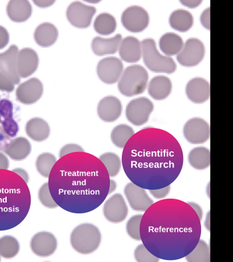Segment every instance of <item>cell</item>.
<instances>
[{
  "instance_id": "cell-45",
  "label": "cell",
  "mask_w": 233,
  "mask_h": 262,
  "mask_svg": "<svg viewBox=\"0 0 233 262\" xmlns=\"http://www.w3.org/2000/svg\"><path fill=\"white\" fill-rule=\"evenodd\" d=\"M171 186H168L165 187V188L157 189H150L149 192L156 199H162V198H166L170 192Z\"/></svg>"
},
{
  "instance_id": "cell-5",
  "label": "cell",
  "mask_w": 233,
  "mask_h": 262,
  "mask_svg": "<svg viewBox=\"0 0 233 262\" xmlns=\"http://www.w3.org/2000/svg\"><path fill=\"white\" fill-rule=\"evenodd\" d=\"M102 234L98 227L85 223L76 227L70 236L72 248L81 254H90L100 247Z\"/></svg>"
},
{
  "instance_id": "cell-39",
  "label": "cell",
  "mask_w": 233,
  "mask_h": 262,
  "mask_svg": "<svg viewBox=\"0 0 233 262\" xmlns=\"http://www.w3.org/2000/svg\"><path fill=\"white\" fill-rule=\"evenodd\" d=\"M38 198L39 201L46 208L53 209L56 208L58 206L54 200L53 199L51 193H50L48 183L44 184L39 189Z\"/></svg>"
},
{
  "instance_id": "cell-40",
  "label": "cell",
  "mask_w": 233,
  "mask_h": 262,
  "mask_svg": "<svg viewBox=\"0 0 233 262\" xmlns=\"http://www.w3.org/2000/svg\"><path fill=\"white\" fill-rule=\"evenodd\" d=\"M135 260L138 262H158L159 258L151 254L144 244H140L134 252Z\"/></svg>"
},
{
  "instance_id": "cell-7",
  "label": "cell",
  "mask_w": 233,
  "mask_h": 262,
  "mask_svg": "<svg viewBox=\"0 0 233 262\" xmlns=\"http://www.w3.org/2000/svg\"><path fill=\"white\" fill-rule=\"evenodd\" d=\"M142 46L143 59L145 65L150 71L155 73H174L177 70L174 59L160 54L154 39H144L142 41Z\"/></svg>"
},
{
  "instance_id": "cell-13",
  "label": "cell",
  "mask_w": 233,
  "mask_h": 262,
  "mask_svg": "<svg viewBox=\"0 0 233 262\" xmlns=\"http://www.w3.org/2000/svg\"><path fill=\"white\" fill-rule=\"evenodd\" d=\"M124 72V64L115 57H108L100 61L97 67L99 78L107 84L118 82Z\"/></svg>"
},
{
  "instance_id": "cell-43",
  "label": "cell",
  "mask_w": 233,
  "mask_h": 262,
  "mask_svg": "<svg viewBox=\"0 0 233 262\" xmlns=\"http://www.w3.org/2000/svg\"><path fill=\"white\" fill-rule=\"evenodd\" d=\"M15 85L12 81L0 72V90L1 91L12 92L14 91Z\"/></svg>"
},
{
  "instance_id": "cell-1",
  "label": "cell",
  "mask_w": 233,
  "mask_h": 262,
  "mask_svg": "<svg viewBox=\"0 0 233 262\" xmlns=\"http://www.w3.org/2000/svg\"><path fill=\"white\" fill-rule=\"evenodd\" d=\"M183 153L174 136L147 127L134 134L124 147L122 164L132 183L147 190L170 186L183 166Z\"/></svg>"
},
{
  "instance_id": "cell-10",
  "label": "cell",
  "mask_w": 233,
  "mask_h": 262,
  "mask_svg": "<svg viewBox=\"0 0 233 262\" xmlns=\"http://www.w3.org/2000/svg\"><path fill=\"white\" fill-rule=\"evenodd\" d=\"M122 23L129 32L140 33L148 27L149 15L144 8L140 6H131L123 12Z\"/></svg>"
},
{
  "instance_id": "cell-21",
  "label": "cell",
  "mask_w": 233,
  "mask_h": 262,
  "mask_svg": "<svg viewBox=\"0 0 233 262\" xmlns=\"http://www.w3.org/2000/svg\"><path fill=\"white\" fill-rule=\"evenodd\" d=\"M210 83L204 78H193L187 85V96L193 103L200 104L206 102L210 98Z\"/></svg>"
},
{
  "instance_id": "cell-33",
  "label": "cell",
  "mask_w": 233,
  "mask_h": 262,
  "mask_svg": "<svg viewBox=\"0 0 233 262\" xmlns=\"http://www.w3.org/2000/svg\"><path fill=\"white\" fill-rule=\"evenodd\" d=\"M135 134L134 129L126 124H120L114 127L111 139L113 144L119 148H124L129 139Z\"/></svg>"
},
{
  "instance_id": "cell-11",
  "label": "cell",
  "mask_w": 233,
  "mask_h": 262,
  "mask_svg": "<svg viewBox=\"0 0 233 262\" xmlns=\"http://www.w3.org/2000/svg\"><path fill=\"white\" fill-rule=\"evenodd\" d=\"M183 135L190 144H204L210 138L209 124L202 118L191 119L184 125Z\"/></svg>"
},
{
  "instance_id": "cell-52",
  "label": "cell",
  "mask_w": 233,
  "mask_h": 262,
  "mask_svg": "<svg viewBox=\"0 0 233 262\" xmlns=\"http://www.w3.org/2000/svg\"><path fill=\"white\" fill-rule=\"evenodd\" d=\"M116 188V183L113 180H110L109 194L113 192Z\"/></svg>"
},
{
  "instance_id": "cell-6",
  "label": "cell",
  "mask_w": 233,
  "mask_h": 262,
  "mask_svg": "<svg viewBox=\"0 0 233 262\" xmlns=\"http://www.w3.org/2000/svg\"><path fill=\"white\" fill-rule=\"evenodd\" d=\"M148 81L149 74L146 68L140 65L129 66L119 80L118 89L125 96H137L146 91Z\"/></svg>"
},
{
  "instance_id": "cell-41",
  "label": "cell",
  "mask_w": 233,
  "mask_h": 262,
  "mask_svg": "<svg viewBox=\"0 0 233 262\" xmlns=\"http://www.w3.org/2000/svg\"><path fill=\"white\" fill-rule=\"evenodd\" d=\"M5 133L10 137H15L19 132V125L14 118L4 120L2 122Z\"/></svg>"
},
{
  "instance_id": "cell-38",
  "label": "cell",
  "mask_w": 233,
  "mask_h": 262,
  "mask_svg": "<svg viewBox=\"0 0 233 262\" xmlns=\"http://www.w3.org/2000/svg\"><path fill=\"white\" fill-rule=\"evenodd\" d=\"M143 215H135L128 220L126 224L127 234L135 241H141L140 224Z\"/></svg>"
},
{
  "instance_id": "cell-23",
  "label": "cell",
  "mask_w": 233,
  "mask_h": 262,
  "mask_svg": "<svg viewBox=\"0 0 233 262\" xmlns=\"http://www.w3.org/2000/svg\"><path fill=\"white\" fill-rule=\"evenodd\" d=\"M122 41V36L121 34L116 35L115 36L108 39L96 37L92 41V50L98 56L114 54L118 51Z\"/></svg>"
},
{
  "instance_id": "cell-14",
  "label": "cell",
  "mask_w": 233,
  "mask_h": 262,
  "mask_svg": "<svg viewBox=\"0 0 233 262\" xmlns=\"http://www.w3.org/2000/svg\"><path fill=\"white\" fill-rule=\"evenodd\" d=\"M103 211L105 219L109 222L118 224L127 219L128 207L123 195L115 193L105 202Z\"/></svg>"
},
{
  "instance_id": "cell-36",
  "label": "cell",
  "mask_w": 233,
  "mask_h": 262,
  "mask_svg": "<svg viewBox=\"0 0 233 262\" xmlns=\"http://www.w3.org/2000/svg\"><path fill=\"white\" fill-rule=\"evenodd\" d=\"M107 169L109 177H115L122 168V161L116 154L107 152L102 154L99 158Z\"/></svg>"
},
{
  "instance_id": "cell-25",
  "label": "cell",
  "mask_w": 233,
  "mask_h": 262,
  "mask_svg": "<svg viewBox=\"0 0 233 262\" xmlns=\"http://www.w3.org/2000/svg\"><path fill=\"white\" fill-rule=\"evenodd\" d=\"M172 83L170 79L164 76H158L151 79L149 83L148 92L155 100H164L171 93Z\"/></svg>"
},
{
  "instance_id": "cell-37",
  "label": "cell",
  "mask_w": 233,
  "mask_h": 262,
  "mask_svg": "<svg viewBox=\"0 0 233 262\" xmlns=\"http://www.w3.org/2000/svg\"><path fill=\"white\" fill-rule=\"evenodd\" d=\"M57 162L56 158L50 153H43L37 157L36 166L37 171L44 178H49L53 167Z\"/></svg>"
},
{
  "instance_id": "cell-32",
  "label": "cell",
  "mask_w": 233,
  "mask_h": 262,
  "mask_svg": "<svg viewBox=\"0 0 233 262\" xmlns=\"http://www.w3.org/2000/svg\"><path fill=\"white\" fill-rule=\"evenodd\" d=\"M94 26L98 34L102 36H108L115 32L116 21L113 15L103 13L96 17Z\"/></svg>"
},
{
  "instance_id": "cell-19",
  "label": "cell",
  "mask_w": 233,
  "mask_h": 262,
  "mask_svg": "<svg viewBox=\"0 0 233 262\" xmlns=\"http://www.w3.org/2000/svg\"><path fill=\"white\" fill-rule=\"evenodd\" d=\"M39 64L37 53L31 48H24L17 55V67L19 78H26L36 71Z\"/></svg>"
},
{
  "instance_id": "cell-34",
  "label": "cell",
  "mask_w": 233,
  "mask_h": 262,
  "mask_svg": "<svg viewBox=\"0 0 233 262\" xmlns=\"http://www.w3.org/2000/svg\"><path fill=\"white\" fill-rule=\"evenodd\" d=\"M19 244L15 237L6 235L0 238V256L6 259L13 258L19 252Z\"/></svg>"
},
{
  "instance_id": "cell-50",
  "label": "cell",
  "mask_w": 233,
  "mask_h": 262,
  "mask_svg": "<svg viewBox=\"0 0 233 262\" xmlns=\"http://www.w3.org/2000/svg\"><path fill=\"white\" fill-rule=\"evenodd\" d=\"M10 163L8 158L4 154L0 153V169H8Z\"/></svg>"
},
{
  "instance_id": "cell-31",
  "label": "cell",
  "mask_w": 233,
  "mask_h": 262,
  "mask_svg": "<svg viewBox=\"0 0 233 262\" xmlns=\"http://www.w3.org/2000/svg\"><path fill=\"white\" fill-rule=\"evenodd\" d=\"M188 160L191 166L195 169H207L211 164L210 150L205 147H195L189 154Z\"/></svg>"
},
{
  "instance_id": "cell-9",
  "label": "cell",
  "mask_w": 233,
  "mask_h": 262,
  "mask_svg": "<svg viewBox=\"0 0 233 262\" xmlns=\"http://www.w3.org/2000/svg\"><path fill=\"white\" fill-rule=\"evenodd\" d=\"M205 54L203 42L197 38H190L184 43L181 51L177 55V60L184 67L192 68L199 64Z\"/></svg>"
},
{
  "instance_id": "cell-22",
  "label": "cell",
  "mask_w": 233,
  "mask_h": 262,
  "mask_svg": "<svg viewBox=\"0 0 233 262\" xmlns=\"http://www.w3.org/2000/svg\"><path fill=\"white\" fill-rule=\"evenodd\" d=\"M118 51L123 61L137 63L142 58V41L135 37H126L122 39Z\"/></svg>"
},
{
  "instance_id": "cell-42",
  "label": "cell",
  "mask_w": 233,
  "mask_h": 262,
  "mask_svg": "<svg viewBox=\"0 0 233 262\" xmlns=\"http://www.w3.org/2000/svg\"><path fill=\"white\" fill-rule=\"evenodd\" d=\"M14 106L13 103L10 100L4 99L0 100V116L4 118V120L13 118L14 116Z\"/></svg>"
},
{
  "instance_id": "cell-51",
  "label": "cell",
  "mask_w": 233,
  "mask_h": 262,
  "mask_svg": "<svg viewBox=\"0 0 233 262\" xmlns=\"http://www.w3.org/2000/svg\"><path fill=\"white\" fill-rule=\"evenodd\" d=\"M181 3L186 7L195 8L202 3V1H181Z\"/></svg>"
},
{
  "instance_id": "cell-24",
  "label": "cell",
  "mask_w": 233,
  "mask_h": 262,
  "mask_svg": "<svg viewBox=\"0 0 233 262\" xmlns=\"http://www.w3.org/2000/svg\"><path fill=\"white\" fill-rule=\"evenodd\" d=\"M6 11L11 20L21 23L30 18L32 8L30 2L26 0H12L9 2Z\"/></svg>"
},
{
  "instance_id": "cell-16",
  "label": "cell",
  "mask_w": 233,
  "mask_h": 262,
  "mask_svg": "<svg viewBox=\"0 0 233 262\" xmlns=\"http://www.w3.org/2000/svg\"><path fill=\"white\" fill-rule=\"evenodd\" d=\"M43 92V87L41 81L37 78H31L17 87V100L24 104H33L41 98Z\"/></svg>"
},
{
  "instance_id": "cell-18",
  "label": "cell",
  "mask_w": 233,
  "mask_h": 262,
  "mask_svg": "<svg viewBox=\"0 0 233 262\" xmlns=\"http://www.w3.org/2000/svg\"><path fill=\"white\" fill-rule=\"evenodd\" d=\"M32 252L38 256H50L56 252L58 242L51 233L39 232L34 235L30 242Z\"/></svg>"
},
{
  "instance_id": "cell-3",
  "label": "cell",
  "mask_w": 233,
  "mask_h": 262,
  "mask_svg": "<svg viewBox=\"0 0 233 262\" xmlns=\"http://www.w3.org/2000/svg\"><path fill=\"white\" fill-rule=\"evenodd\" d=\"M48 178L53 199L68 212L95 210L109 195L110 177L107 169L98 158L85 151L59 158Z\"/></svg>"
},
{
  "instance_id": "cell-26",
  "label": "cell",
  "mask_w": 233,
  "mask_h": 262,
  "mask_svg": "<svg viewBox=\"0 0 233 262\" xmlns=\"http://www.w3.org/2000/svg\"><path fill=\"white\" fill-rule=\"evenodd\" d=\"M4 151L12 160L21 161L26 159L30 155L32 146L27 139L19 137L9 143Z\"/></svg>"
},
{
  "instance_id": "cell-2",
  "label": "cell",
  "mask_w": 233,
  "mask_h": 262,
  "mask_svg": "<svg viewBox=\"0 0 233 262\" xmlns=\"http://www.w3.org/2000/svg\"><path fill=\"white\" fill-rule=\"evenodd\" d=\"M201 220L182 200L165 199L153 203L140 224L143 244L155 256L167 261L185 257L201 236Z\"/></svg>"
},
{
  "instance_id": "cell-48",
  "label": "cell",
  "mask_w": 233,
  "mask_h": 262,
  "mask_svg": "<svg viewBox=\"0 0 233 262\" xmlns=\"http://www.w3.org/2000/svg\"><path fill=\"white\" fill-rule=\"evenodd\" d=\"M188 204L195 210L198 216H199V219L201 220L202 219H203V210H202L201 207L200 206L199 204L193 202H188Z\"/></svg>"
},
{
  "instance_id": "cell-46",
  "label": "cell",
  "mask_w": 233,
  "mask_h": 262,
  "mask_svg": "<svg viewBox=\"0 0 233 262\" xmlns=\"http://www.w3.org/2000/svg\"><path fill=\"white\" fill-rule=\"evenodd\" d=\"M10 41V35L8 30L0 26V50L3 49L8 45Z\"/></svg>"
},
{
  "instance_id": "cell-30",
  "label": "cell",
  "mask_w": 233,
  "mask_h": 262,
  "mask_svg": "<svg viewBox=\"0 0 233 262\" xmlns=\"http://www.w3.org/2000/svg\"><path fill=\"white\" fill-rule=\"evenodd\" d=\"M194 18L189 11L179 9L174 11L169 17V24L173 30L186 32L193 27Z\"/></svg>"
},
{
  "instance_id": "cell-17",
  "label": "cell",
  "mask_w": 233,
  "mask_h": 262,
  "mask_svg": "<svg viewBox=\"0 0 233 262\" xmlns=\"http://www.w3.org/2000/svg\"><path fill=\"white\" fill-rule=\"evenodd\" d=\"M18 52V48L12 45L7 51L0 54V72L12 81L14 85L18 84L20 81L17 67Z\"/></svg>"
},
{
  "instance_id": "cell-28",
  "label": "cell",
  "mask_w": 233,
  "mask_h": 262,
  "mask_svg": "<svg viewBox=\"0 0 233 262\" xmlns=\"http://www.w3.org/2000/svg\"><path fill=\"white\" fill-rule=\"evenodd\" d=\"M26 131L28 136L36 142H43L47 140L50 134V127L43 119H31L26 124Z\"/></svg>"
},
{
  "instance_id": "cell-35",
  "label": "cell",
  "mask_w": 233,
  "mask_h": 262,
  "mask_svg": "<svg viewBox=\"0 0 233 262\" xmlns=\"http://www.w3.org/2000/svg\"><path fill=\"white\" fill-rule=\"evenodd\" d=\"M186 260L189 262H209L210 248L205 242L199 239L197 246L187 256Z\"/></svg>"
},
{
  "instance_id": "cell-49",
  "label": "cell",
  "mask_w": 233,
  "mask_h": 262,
  "mask_svg": "<svg viewBox=\"0 0 233 262\" xmlns=\"http://www.w3.org/2000/svg\"><path fill=\"white\" fill-rule=\"evenodd\" d=\"M14 172L17 173V175L21 177L22 179L24 180L26 183H28L29 182V175L27 173V171L24 170V169L21 168H16L13 170Z\"/></svg>"
},
{
  "instance_id": "cell-47",
  "label": "cell",
  "mask_w": 233,
  "mask_h": 262,
  "mask_svg": "<svg viewBox=\"0 0 233 262\" xmlns=\"http://www.w3.org/2000/svg\"><path fill=\"white\" fill-rule=\"evenodd\" d=\"M200 20H201L202 26H203L205 29L210 30V8H206L205 10L203 11V12L202 13L201 15Z\"/></svg>"
},
{
  "instance_id": "cell-4",
  "label": "cell",
  "mask_w": 233,
  "mask_h": 262,
  "mask_svg": "<svg viewBox=\"0 0 233 262\" xmlns=\"http://www.w3.org/2000/svg\"><path fill=\"white\" fill-rule=\"evenodd\" d=\"M29 187L13 171L0 169V231L19 225L29 213Z\"/></svg>"
},
{
  "instance_id": "cell-12",
  "label": "cell",
  "mask_w": 233,
  "mask_h": 262,
  "mask_svg": "<svg viewBox=\"0 0 233 262\" xmlns=\"http://www.w3.org/2000/svg\"><path fill=\"white\" fill-rule=\"evenodd\" d=\"M96 13V9L76 2L70 4L67 10L68 21L75 27L84 29L91 25L92 19Z\"/></svg>"
},
{
  "instance_id": "cell-44",
  "label": "cell",
  "mask_w": 233,
  "mask_h": 262,
  "mask_svg": "<svg viewBox=\"0 0 233 262\" xmlns=\"http://www.w3.org/2000/svg\"><path fill=\"white\" fill-rule=\"evenodd\" d=\"M83 151H84V150H83L82 147L78 144H67L61 149L60 152H59V157L61 158L72 153L83 152Z\"/></svg>"
},
{
  "instance_id": "cell-54",
  "label": "cell",
  "mask_w": 233,
  "mask_h": 262,
  "mask_svg": "<svg viewBox=\"0 0 233 262\" xmlns=\"http://www.w3.org/2000/svg\"><path fill=\"white\" fill-rule=\"evenodd\" d=\"M0 122H1V116H0Z\"/></svg>"
},
{
  "instance_id": "cell-53",
  "label": "cell",
  "mask_w": 233,
  "mask_h": 262,
  "mask_svg": "<svg viewBox=\"0 0 233 262\" xmlns=\"http://www.w3.org/2000/svg\"><path fill=\"white\" fill-rule=\"evenodd\" d=\"M204 226H205L206 230L210 231V212H208L207 214H206V220L205 222H204Z\"/></svg>"
},
{
  "instance_id": "cell-29",
  "label": "cell",
  "mask_w": 233,
  "mask_h": 262,
  "mask_svg": "<svg viewBox=\"0 0 233 262\" xmlns=\"http://www.w3.org/2000/svg\"><path fill=\"white\" fill-rule=\"evenodd\" d=\"M159 48L166 56L179 54L183 47L184 42L181 36L175 33H167L162 35L159 40Z\"/></svg>"
},
{
  "instance_id": "cell-8",
  "label": "cell",
  "mask_w": 233,
  "mask_h": 262,
  "mask_svg": "<svg viewBox=\"0 0 233 262\" xmlns=\"http://www.w3.org/2000/svg\"><path fill=\"white\" fill-rule=\"evenodd\" d=\"M154 110L153 103L146 97L134 99L126 107V118L135 126H141L148 122Z\"/></svg>"
},
{
  "instance_id": "cell-20",
  "label": "cell",
  "mask_w": 233,
  "mask_h": 262,
  "mask_svg": "<svg viewBox=\"0 0 233 262\" xmlns=\"http://www.w3.org/2000/svg\"><path fill=\"white\" fill-rule=\"evenodd\" d=\"M122 102L118 98L107 96L99 103L98 114L103 122H113L122 115Z\"/></svg>"
},
{
  "instance_id": "cell-27",
  "label": "cell",
  "mask_w": 233,
  "mask_h": 262,
  "mask_svg": "<svg viewBox=\"0 0 233 262\" xmlns=\"http://www.w3.org/2000/svg\"><path fill=\"white\" fill-rule=\"evenodd\" d=\"M58 37V31L56 26L50 23L40 24L34 33V39L39 46L50 47L56 43Z\"/></svg>"
},
{
  "instance_id": "cell-15",
  "label": "cell",
  "mask_w": 233,
  "mask_h": 262,
  "mask_svg": "<svg viewBox=\"0 0 233 262\" xmlns=\"http://www.w3.org/2000/svg\"><path fill=\"white\" fill-rule=\"evenodd\" d=\"M146 189L130 182L125 187L124 193L131 208L137 211H146L154 202Z\"/></svg>"
}]
</instances>
